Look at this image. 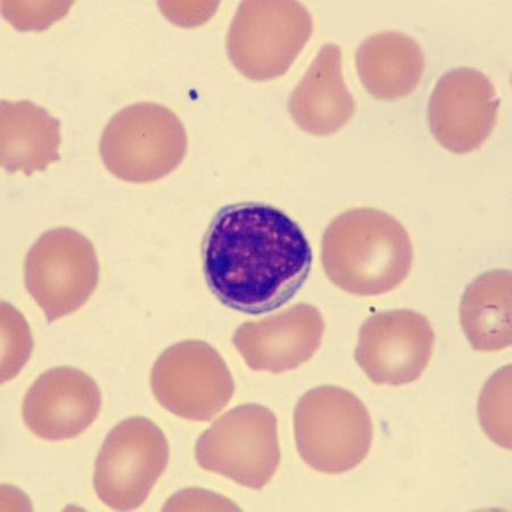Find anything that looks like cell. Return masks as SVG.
Segmentation results:
<instances>
[{"instance_id": "obj_1", "label": "cell", "mask_w": 512, "mask_h": 512, "mask_svg": "<svg viewBox=\"0 0 512 512\" xmlns=\"http://www.w3.org/2000/svg\"><path fill=\"white\" fill-rule=\"evenodd\" d=\"M311 264V246L300 226L267 204L227 205L205 235L206 283L222 304L247 315L291 301L307 282Z\"/></svg>"}, {"instance_id": "obj_2", "label": "cell", "mask_w": 512, "mask_h": 512, "mask_svg": "<svg viewBox=\"0 0 512 512\" xmlns=\"http://www.w3.org/2000/svg\"><path fill=\"white\" fill-rule=\"evenodd\" d=\"M330 282L353 295L393 291L410 274L414 250L408 231L381 210L346 211L328 226L321 242Z\"/></svg>"}, {"instance_id": "obj_3", "label": "cell", "mask_w": 512, "mask_h": 512, "mask_svg": "<svg viewBox=\"0 0 512 512\" xmlns=\"http://www.w3.org/2000/svg\"><path fill=\"white\" fill-rule=\"evenodd\" d=\"M296 447L305 464L325 474L359 466L373 443L369 412L357 396L336 386L305 393L294 415Z\"/></svg>"}, {"instance_id": "obj_4", "label": "cell", "mask_w": 512, "mask_h": 512, "mask_svg": "<svg viewBox=\"0 0 512 512\" xmlns=\"http://www.w3.org/2000/svg\"><path fill=\"white\" fill-rule=\"evenodd\" d=\"M188 138L168 107L137 103L125 107L104 129L99 153L113 176L134 184L160 180L184 161Z\"/></svg>"}, {"instance_id": "obj_5", "label": "cell", "mask_w": 512, "mask_h": 512, "mask_svg": "<svg viewBox=\"0 0 512 512\" xmlns=\"http://www.w3.org/2000/svg\"><path fill=\"white\" fill-rule=\"evenodd\" d=\"M312 15L297 2H243L227 38L231 63L246 78L284 76L308 44Z\"/></svg>"}, {"instance_id": "obj_6", "label": "cell", "mask_w": 512, "mask_h": 512, "mask_svg": "<svg viewBox=\"0 0 512 512\" xmlns=\"http://www.w3.org/2000/svg\"><path fill=\"white\" fill-rule=\"evenodd\" d=\"M198 465L249 489L260 490L279 462L277 419L260 404H245L220 417L197 441Z\"/></svg>"}, {"instance_id": "obj_7", "label": "cell", "mask_w": 512, "mask_h": 512, "mask_svg": "<svg viewBox=\"0 0 512 512\" xmlns=\"http://www.w3.org/2000/svg\"><path fill=\"white\" fill-rule=\"evenodd\" d=\"M24 280L49 322L69 316L84 307L98 285L95 247L71 228L46 231L27 255Z\"/></svg>"}, {"instance_id": "obj_8", "label": "cell", "mask_w": 512, "mask_h": 512, "mask_svg": "<svg viewBox=\"0 0 512 512\" xmlns=\"http://www.w3.org/2000/svg\"><path fill=\"white\" fill-rule=\"evenodd\" d=\"M169 443L153 421L134 417L107 435L94 474L95 491L104 505L134 510L143 505L167 469Z\"/></svg>"}, {"instance_id": "obj_9", "label": "cell", "mask_w": 512, "mask_h": 512, "mask_svg": "<svg viewBox=\"0 0 512 512\" xmlns=\"http://www.w3.org/2000/svg\"><path fill=\"white\" fill-rule=\"evenodd\" d=\"M151 386L164 409L191 421H209L235 393L226 362L211 345L186 341L164 351L152 369Z\"/></svg>"}, {"instance_id": "obj_10", "label": "cell", "mask_w": 512, "mask_h": 512, "mask_svg": "<svg viewBox=\"0 0 512 512\" xmlns=\"http://www.w3.org/2000/svg\"><path fill=\"white\" fill-rule=\"evenodd\" d=\"M434 346L426 317L411 310L385 311L362 325L355 360L375 384L407 385L423 375Z\"/></svg>"}, {"instance_id": "obj_11", "label": "cell", "mask_w": 512, "mask_h": 512, "mask_svg": "<svg viewBox=\"0 0 512 512\" xmlns=\"http://www.w3.org/2000/svg\"><path fill=\"white\" fill-rule=\"evenodd\" d=\"M500 98L493 82L472 68L454 69L440 79L428 105L432 134L452 153L480 148L497 125Z\"/></svg>"}, {"instance_id": "obj_12", "label": "cell", "mask_w": 512, "mask_h": 512, "mask_svg": "<svg viewBox=\"0 0 512 512\" xmlns=\"http://www.w3.org/2000/svg\"><path fill=\"white\" fill-rule=\"evenodd\" d=\"M102 393L94 379L71 367L49 369L30 387L22 416L30 431L47 441L71 440L94 423Z\"/></svg>"}, {"instance_id": "obj_13", "label": "cell", "mask_w": 512, "mask_h": 512, "mask_svg": "<svg viewBox=\"0 0 512 512\" xmlns=\"http://www.w3.org/2000/svg\"><path fill=\"white\" fill-rule=\"evenodd\" d=\"M324 333L320 311L302 303L239 326L233 343L251 369L282 374L308 362L319 350Z\"/></svg>"}, {"instance_id": "obj_14", "label": "cell", "mask_w": 512, "mask_h": 512, "mask_svg": "<svg viewBox=\"0 0 512 512\" xmlns=\"http://www.w3.org/2000/svg\"><path fill=\"white\" fill-rule=\"evenodd\" d=\"M355 109L343 77L341 48L326 44L289 97V113L302 130L324 137L342 129Z\"/></svg>"}, {"instance_id": "obj_15", "label": "cell", "mask_w": 512, "mask_h": 512, "mask_svg": "<svg viewBox=\"0 0 512 512\" xmlns=\"http://www.w3.org/2000/svg\"><path fill=\"white\" fill-rule=\"evenodd\" d=\"M0 135V161L7 172L31 176L60 160V121L36 104L3 101Z\"/></svg>"}, {"instance_id": "obj_16", "label": "cell", "mask_w": 512, "mask_h": 512, "mask_svg": "<svg viewBox=\"0 0 512 512\" xmlns=\"http://www.w3.org/2000/svg\"><path fill=\"white\" fill-rule=\"evenodd\" d=\"M359 78L377 99L393 101L410 95L425 71L423 49L402 32H379L360 45L357 57Z\"/></svg>"}, {"instance_id": "obj_17", "label": "cell", "mask_w": 512, "mask_h": 512, "mask_svg": "<svg viewBox=\"0 0 512 512\" xmlns=\"http://www.w3.org/2000/svg\"><path fill=\"white\" fill-rule=\"evenodd\" d=\"M511 272L492 270L470 284L460 321L474 350L497 352L511 345Z\"/></svg>"}, {"instance_id": "obj_18", "label": "cell", "mask_w": 512, "mask_h": 512, "mask_svg": "<svg viewBox=\"0 0 512 512\" xmlns=\"http://www.w3.org/2000/svg\"><path fill=\"white\" fill-rule=\"evenodd\" d=\"M510 367L501 369L486 384L480 401L483 428L495 443L510 449Z\"/></svg>"}, {"instance_id": "obj_19", "label": "cell", "mask_w": 512, "mask_h": 512, "mask_svg": "<svg viewBox=\"0 0 512 512\" xmlns=\"http://www.w3.org/2000/svg\"><path fill=\"white\" fill-rule=\"evenodd\" d=\"M3 383L19 373L30 358L32 340L27 322L18 311L3 303Z\"/></svg>"}]
</instances>
